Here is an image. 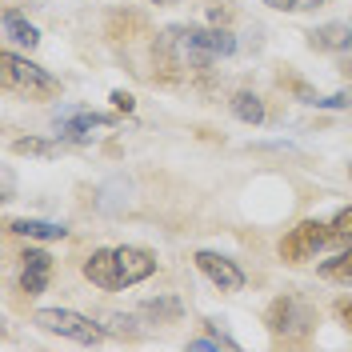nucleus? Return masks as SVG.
<instances>
[{"label":"nucleus","instance_id":"obj_22","mask_svg":"<svg viewBox=\"0 0 352 352\" xmlns=\"http://www.w3.org/2000/svg\"><path fill=\"white\" fill-rule=\"evenodd\" d=\"M336 316L344 320V329L352 332V300H336Z\"/></svg>","mask_w":352,"mask_h":352},{"label":"nucleus","instance_id":"obj_23","mask_svg":"<svg viewBox=\"0 0 352 352\" xmlns=\"http://www.w3.org/2000/svg\"><path fill=\"white\" fill-rule=\"evenodd\" d=\"M153 4H168V0H153Z\"/></svg>","mask_w":352,"mask_h":352},{"label":"nucleus","instance_id":"obj_16","mask_svg":"<svg viewBox=\"0 0 352 352\" xmlns=\"http://www.w3.org/2000/svg\"><path fill=\"white\" fill-rule=\"evenodd\" d=\"M329 244H352V208H340L329 224Z\"/></svg>","mask_w":352,"mask_h":352},{"label":"nucleus","instance_id":"obj_7","mask_svg":"<svg viewBox=\"0 0 352 352\" xmlns=\"http://www.w3.org/2000/svg\"><path fill=\"white\" fill-rule=\"evenodd\" d=\"M308 324H312V312L308 308H300L292 296H280V300H272V308H268V329L272 332H285V336H300V332H308Z\"/></svg>","mask_w":352,"mask_h":352},{"label":"nucleus","instance_id":"obj_3","mask_svg":"<svg viewBox=\"0 0 352 352\" xmlns=\"http://www.w3.org/2000/svg\"><path fill=\"white\" fill-rule=\"evenodd\" d=\"M52 120H56V136H60V140H72V144H88V140L96 136V129L104 132V129L116 124V116L80 109V104H60V109L52 112Z\"/></svg>","mask_w":352,"mask_h":352},{"label":"nucleus","instance_id":"obj_21","mask_svg":"<svg viewBox=\"0 0 352 352\" xmlns=\"http://www.w3.org/2000/svg\"><path fill=\"white\" fill-rule=\"evenodd\" d=\"M316 109H349V96H344V92H336V96H320Z\"/></svg>","mask_w":352,"mask_h":352},{"label":"nucleus","instance_id":"obj_2","mask_svg":"<svg viewBox=\"0 0 352 352\" xmlns=\"http://www.w3.org/2000/svg\"><path fill=\"white\" fill-rule=\"evenodd\" d=\"M32 324H36L41 332L76 340V344H100V340H104V332L96 329L88 316L72 312V308H36V312H32Z\"/></svg>","mask_w":352,"mask_h":352},{"label":"nucleus","instance_id":"obj_20","mask_svg":"<svg viewBox=\"0 0 352 352\" xmlns=\"http://www.w3.org/2000/svg\"><path fill=\"white\" fill-rule=\"evenodd\" d=\"M112 109H116V112H132V109H136L132 92H124V88H116V92H112Z\"/></svg>","mask_w":352,"mask_h":352},{"label":"nucleus","instance_id":"obj_5","mask_svg":"<svg viewBox=\"0 0 352 352\" xmlns=\"http://www.w3.org/2000/svg\"><path fill=\"white\" fill-rule=\"evenodd\" d=\"M192 261H197V268L220 288V292H241L244 288V272L236 268V261L220 256V252H212V248H200Z\"/></svg>","mask_w":352,"mask_h":352},{"label":"nucleus","instance_id":"obj_6","mask_svg":"<svg viewBox=\"0 0 352 352\" xmlns=\"http://www.w3.org/2000/svg\"><path fill=\"white\" fill-rule=\"evenodd\" d=\"M156 272V256L140 244H120L116 248V276H120V288H132L140 280H148Z\"/></svg>","mask_w":352,"mask_h":352},{"label":"nucleus","instance_id":"obj_8","mask_svg":"<svg viewBox=\"0 0 352 352\" xmlns=\"http://www.w3.org/2000/svg\"><path fill=\"white\" fill-rule=\"evenodd\" d=\"M21 288L28 296H41L44 288H48V276H52V256L44 252V248H28L21 256Z\"/></svg>","mask_w":352,"mask_h":352},{"label":"nucleus","instance_id":"obj_11","mask_svg":"<svg viewBox=\"0 0 352 352\" xmlns=\"http://www.w3.org/2000/svg\"><path fill=\"white\" fill-rule=\"evenodd\" d=\"M308 44L320 48V52H352V24H324V28H312Z\"/></svg>","mask_w":352,"mask_h":352},{"label":"nucleus","instance_id":"obj_17","mask_svg":"<svg viewBox=\"0 0 352 352\" xmlns=\"http://www.w3.org/2000/svg\"><path fill=\"white\" fill-rule=\"evenodd\" d=\"M268 8H276V12H312V8H320L324 0H264Z\"/></svg>","mask_w":352,"mask_h":352},{"label":"nucleus","instance_id":"obj_13","mask_svg":"<svg viewBox=\"0 0 352 352\" xmlns=\"http://www.w3.org/2000/svg\"><path fill=\"white\" fill-rule=\"evenodd\" d=\"M232 116L244 120V124H264V100L256 96V92L241 88V92L232 96Z\"/></svg>","mask_w":352,"mask_h":352},{"label":"nucleus","instance_id":"obj_1","mask_svg":"<svg viewBox=\"0 0 352 352\" xmlns=\"http://www.w3.org/2000/svg\"><path fill=\"white\" fill-rule=\"evenodd\" d=\"M0 76H4V88L8 92H24V96H56L60 85L52 72H44L41 65H32L28 56H16V52H0Z\"/></svg>","mask_w":352,"mask_h":352},{"label":"nucleus","instance_id":"obj_15","mask_svg":"<svg viewBox=\"0 0 352 352\" xmlns=\"http://www.w3.org/2000/svg\"><path fill=\"white\" fill-rule=\"evenodd\" d=\"M12 153L16 156H56L60 153V144L41 140V136H21V140H12Z\"/></svg>","mask_w":352,"mask_h":352},{"label":"nucleus","instance_id":"obj_9","mask_svg":"<svg viewBox=\"0 0 352 352\" xmlns=\"http://www.w3.org/2000/svg\"><path fill=\"white\" fill-rule=\"evenodd\" d=\"M85 276L104 292H120V276H116V248H96L85 261Z\"/></svg>","mask_w":352,"mask_h":352},{"label":"nucleus","instance_id":"obj_18","mask_svg":"<svg viewBox=\"0 0 352 352\" xmlns=\"http://www.w3.org/2000/svg\"><path fill=\"white\" fill-rule=\"evenodd\" d=\"M188 349L192 352H217V349H236V340H228V336H200Z\"/></svg>","mask_w":352,"mask_h":352},{"label":"nucleus","instance_id":"obj_14","mask_svg":"<svg viewBox=\"0 0 352 352\" xmlns=\"http://www.w3.org/2000/svg\"><path fill=\"white\" fill-rule=\"evenodd\" d=\"M320 276H324V280H340V285H349L352 280V244H344L332 261L320 264Z\"/></svg>","mask_w":352,"mask_h":352},{"label":"nucleus","instance_id":"obj_10","mask_svg":"<svg viewBox=\"0 0 352 352\" xmlns=\"http://www.w3.org/2000/svg\"><path fill=\"white\" fill-rule=\"evenodd\" d=\"M8 232H16V236H28V241H65V236H68L65 224H56V220H36V217L8 220Z\"/></svg>","mask_w":352,"mask_h":352},{"label":"nucleus","instance_id":"obj_12","mask_svg":"<svg viewBox=\"0 0 352 352\" xmlns=\"http://www.w3.org/2000/svg\"><path fill=\"white\" fill-rule=\"evenodd\" d=\"M0 24H4V36H8V41L24 44V48H36V44H41V32H36V24H28L21 12H12V8L0 16Z\"/></svg>","mask_w":352,"mask_h":352},{"label":"nucleus","instance_id":"obj_4","mask_svg":"<svg viewBox=\"0 0 352 352\" xmlns=\"http://www.w3.org/2000/svg\"><path fill=\"white\" fill-rule=\"evenodd\" d=\"M324 244H329V224H324V220H300L285 241H280V256H285L288 264H305V261H312Z\"/></svg>","mask_w":352,"mask_h":352},{"label":"nucleus","instance_id":"obj_19","mask_svg":"<svg viewBox=\"0 0 352 352\" xmlns=\"http://www.w3.org/2000/svg\"><path fill=\"white\" fill-rule=\"evenodd\" d=\"M144 312H148V316H156V320H160V316H180V305H176L173 296H168V300H148V305H144Z\"/></svg>","mask_w":352,"mask_h":352}]
</instances>
